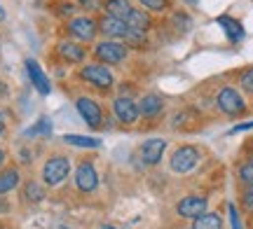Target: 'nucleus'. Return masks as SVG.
<instances>
[{
    "mask_svg": "<svg viewBox=\"0 0 253 229\" xmlns=\"http://www.w3.org/2000/svg\"><path fill=\"white\" fill-rule=\"evenodd\" d=\"M199 147L195 145H178L173 150L171 159H169V168H171V173L176 175H188L195 171V166L199 164Z\"/></svg>",
    "mask_w": 253,
    "mask_h": 229,
    "instance_id": "obj_1",
    "label": "nucleus"
},
{
    "mask_svg": "<svg viewBox=\"0 0 253 229\" xmlns=\"http://www.w3.org/2000/svg\"><path fill=\"white\" fill-rule=\"evenodd\" d=\"M216 105L218 110L227 115V117H242L246 115V101L244 96L237 92L235 87H223L216 94Z\"/></svg>",
    "mask_w": 253,
    "mask_h": 229,
    "instance_id": "obj_2",
    "label": "nucleus"
},
{
    "mask_svg": "<svg viewBox=\"0 0 253 229\" xmlns=\"http://www.w3.org/2000/svg\"><path fill=\"white\" fill-rule=\"evenodd\" d=\"M80 77L87 84L101 89V92H108V89H113V84H115V75L110 73V68L108 65H103V64L84 65V68L80 70Z\"/></svg>",
    "mask_w": 253,
    "mask_h": 229,
    "instance_id": "obj_3",
    "label": "nucleus"
},
{
    "mask_svg": "<svg viewBox=\"0 0 253 229\" xmlns=\"http://www.w3.org/2000/svg\"><path fill=\"white\" fill-rule=\"evenodd\" d=\"M71 173V162L66 159V157H52V159H47L45 166H42V180L45 185L49 187H56V185H61L66 178Z\"/></svg>",
    "mask_w": 253,
    "mask_h": 229,
    "instance_id": "obj_4",
    "label": "nucleus"
},
{
    "mask_svg": "<svg viewBox=\"0 0 253 229\" xmlns=\"http://www.w3.org/2000/svg\"><path fill=\"white\" fill-rule=\"evenodd\" d=\"M126 54H129L126 45H122V42H113V40L99 42L96 49H94V56H96V59H99V64H103V65L122 64V61L126 59Z\"/></svg>",
    "mask_w": 253,
    "mask_h": 229,
    "instance_id": "obj_5",
    "label": "nucleus"
},
{
    "mask_svg": "<svg viewBox=\"0 0 253 229\" xmlns=\"http://www.w3.org/2000/svg\"><path fill=\"white\" fill-rule=\"evenodd\" d=\"M113 115L118 119L120 124H125V127H131L136 124L138 119H141V112H138V103L134 98H129V96H120L113 101Z\"/></svg>",
    "mask_w": 253,
    "mask_h": 229,
    "instance_id": "obj_6",
    "label": "nucleus"
},
{
    "mask_svg": "<svg viewBox=\"0 0 253 229\" xmlns=\"http://www.w3.org/2000/svg\"><path fill=\"white\" fill-rule=\"evenodd\" d=\"M75 108L80 112V117L84 119V124L89 129H101L103 127V110H101V105L96 101H91L87 96H80L78 101H75Z\"/></svg>",
    "mask_w": 253,
    "mask_h": 229,
    "instance_id": "obj_7",
    "label": "nucleus"
},
{
    "mask_svg": "<svg viewBox=\"0 0 253 229\" xmlns=\"http://www.w3.org/2000/svg\"><path fill=\"white\" fill-rule=\"evenodd\" d=\"M68 33H71L75 40H82V42H91L96 33H99V21H94L91 17H75L68 21Z\"/></svg>",
    "mask_w": 253,
    "mask_h": 229,
    "instance_id": "obj_8",
    "label": "nucleus"
},
{
    "mask_svg": "<svg viewBox=\"0 0 253 229\" xmlns=\"http://www.w3.org/2000/svg\"><path fill=\"white\" fill-rule=\"evenodd\" d=\"M209 208L207 196H199V194H190V196H183L181 201L176 203V213L181 218H188V220H195L199 215H204Z\"/></svg>",
    "mask_w": 253,
    "mask_h": 229,
    "instance_id": "obj_9",
    "label": "nucleus"
},
{
    "mask_svg": "<svg viewBox=\"0 0 253 229\" xmlns=\"http://www.w3.org/2000/svg\"><path fill=\"white\" fill-rule=\"evenodd\" d=\"M75 185L84 194L94 192L99 187V173H96V168H94L91 162H80L78 164V168H75Z\"/></svg>",
    "mask_w": 253,
    "mask_h": 229,
    "instance_id": "obj_10",
    "label": "nucleus"
},
{
    "mask_svg": "<svg viewBox=\"0 0 253 229\" xmlns=\"http://www.w3.org/2000/svg\"><path fill=\"white\" fill-rule=\"evenodd\" d=\"M164 152H167V140L164 138H148L141 150H138V157L145 166H157L162 162Z\"/></svg>",
    "mask_w": 253,
    "mask_h": 229,
    "instance_id": "obj_11",
    "label": "nucleus"
},
{
    "mask_svg": "<svg viewBox=\"0 0 253 229\" xmlns=\"http://www.w3.org/2000/svg\"><path fill=\"white\" fill-rule=\"evenodd\" d=\"M26 70H28V77H31V84L36 87V92L40 96H49V92H52L49 77L45 75V70L40 68V64L36 59H26Z\"/></svg>",
    "mask_w": 253,
    "mask_h": 229,
    "instance_id": "obj_12",
    "label": "nucleus"
},
{
    "mask_svg": "<svg viewBox=\"0 0 253 229\" xmlns=\"http://www.w3.org/2000/svg\"><path fill=\"white\" fill-rule=\"evenodd\" d=\"M138 112L143 119H157L164 112V98L160 94H145L138 103Z\"/></svg>",
    "mask_w": 253,
    "mask_h": 229,
    "instance_id": "obj_13",
    "label": "nucleus"
},
{
    "mask_svg": "<svg viewBox=\"0 0 253 229\" xmlns=\"http://www.w3.org/2000/svg\"><path fill=\"white\" fill-rule=\"evenodd\" d=\"M56 52H59V56H61L63 61H68V64H80V61L87 59L84 47L78 45V42H73V40H63V42H59Z\"/></svg>",
    "mask_w": 253,
    "mask_h": 229,
    "instance_id": "obj_14",
    "label": "nucleus"
},
{
    "mask_svg": "<svg viewBox=\"0 0 253 229\" xmlns=\"http://www.w3.org/2000/svg\"><path fill=\"white\" fill-rule=\"evenodd\" d=\"M125 24H126V28H131V31L148 33V31H150V26H153V19H150V14H148L143 7H131L129 17L125 19Z\"/></svg>",
    "mask_w": 253,
    "mask_h": 229,
    "instance_id": "obj_15",
    "label": "nucleus"
},
{
    "mask_svg": "<svg viewBox=\"0 0 253 229\" xmlns=\"http://www.w3.org/2000/svg\"><path fill=\"white\" fill-rule=\"evenodd\" d=\"M216 21H218V26L225 31V35L230 42H242V40H244V26H242L237 19L223 14V17H218Z\"/></svg>",
    "mask_w": 253,
    "mask_h": 229,
    "instance_id": "obj_16",
    "label": "nucleus"
},
{
    "mask_svg": "<svg viewBox=\"0 0 253 229\" xmlns=\"http://www.w3.org/2000/svg\"><path fill=\"white\" fill-rule=\"evenodd\" d=\"M99 31L108 37H125V33L129 28H126V24L122 19H115V17H108V14H106L103 19H99Z\"/></svg>",
    "mask_w": 253,
    "mask_h": 229,
    "instance_id": "obj_17",
    "label": "nucleus"
},
{
    "mask_svg": "<svg viewBox=\"0 0 253 229\" xmlns=\"http://www.w3.org/2000/svg\"><path fill=\"white\" fill-rule=\"evenodd\" d=\"M103 9L108 17H115V19H122L125 21L131 12V2L129 0H103Z\"/></svg>",
    "mask_w": 253,
    "mask_h": 229,
    "instance_id": "obj_18",
    "label": "nucleus"
},
{
    "mask_svg": "<svg viewBox=\"0 0 253 229\" xmlns=\"http://www.w3.org/2000/svg\"><path fill=\"white\" fill-rule=\"evenodd\" d=\"M192 229H223V218L218 213H204L192 220Z\"/></svg>",
    "mask_w": 253,
    "mask_h": 229,
    "instance_id": "obj_19",
    "label": "nucleus"
},
{
    "mask_svg": "<svg viewBox=\"0 0 253 229\" xmlns=\"http://www.w3.org/2000/svg\"><path fill=\"white\" fill-rule=\"evenodd\" d=\"M17 185H19L17 168H5V171H0V196L12 192V190H17Z\"/></svg>",
    "mask_w": 253,
    "mask_h": 229,
    "instance_id": "obj_20",
    "label": "nucleus"
},
{
    "mask_svg": "<svg viewBox=\"0 0 253 229\" xmlns=\"http://www.w3.org/2000/svg\"><path fill=\"white\" fill-rule=\"evenodd\" d=\"M63 143H68V145H73V147H87V150H96V147H101L99 138L78 136V133H68V136H63Z\"/></svg>",
    "mask_w": 253,
    "mask_h": 229,
    "instance_id": "obj_21",
    "label": "nucleus"
},
{
    "mask_svg": "<svg viewBox=\"0 0 253 229\" xmlns=\"http://www.w3.org/2000/svg\"><path fill=\"white\" fill-rule=\"evenodd\" d=\"M122 40H125L126 49H129V47H134V49H143V47L148 45V35H145V33H141V31H131V28L125 33V37H122Z\"/></svg>",
    "mask_w": 253,
    "mask_h": 229,
    "instance_id": "obj_22",
    "label": "nucleus"
},
{
    "mask_svg": "<svg viewBox=\"0 0 253 229\" xmlns=\"http://www.w3.org/2000/svg\"><path fill=\"white\" fill-rule=\"evenodd\" d=\"M24 133H26L28 138H36V136H49V133H52V122H49L47 117H40V119L36 122V124H33V127H28L26 131H24Z\"/></svg>",
    "mask_w": 253,
    "mask_h": 229,
    "instance_id": "obj_23",
    "label": "nucleus"
},
{
    "mask_svg": "<svg viewBox=\"0 0 253 229\" xmlns=\"http://www.w3.org/2000/svg\"><path fill=\"white\" fill-rule=\"evenodd\" d=\"M138 2H141V7L145 12H164L171 5V0H138Z\"/></svg>",
    "mask_w": 253,
    "mask_h": 229,
    "instance_id": "obj_24",
    "label": "nucleus"
},
{
    "mask_svg": "<svg viewBox=\"0 0 253 229\" xmlns=\"http://www.w3.org/2000/svg\"><path fill=\"white\" fill-rule=\"evenodd\" d=\"M239 178H242V183L253 187V159H249V162H244L239 166Z\"/></svg>",
    "mask_w": 253,
    "mask_h": 229,
    "instance_id": "obj_25",
    "label": "nucleus"
},
{
    "mask_svg": "<svg viewBox=\"0 0 253 229\" xmlns=\"http://www.w3.org/2000/svg\"><path fill=\"white\" fill-rule=\"evenodd\" d=\"M239 84H242V89H244L246 94H251V96H253V68H249V70H244V73H242Z\"/></svg>",
    "mask_w": 253,
    "mask_h": 229,
    "instance_id": "obj_26",
    "label": "nucleus"
},
{
    "mask_svg": "<svg viewBox=\"0 0 253 229\" xmlns=\"http://www.w3.org/2000/svg\"><path fill=\"white\" fill-rule=\"evenodd\" d=\"M26 196L31 199V201H40V199L45 196V192L40 190V185L38 183H28L26 185Z\"/></svg>",
    "mask_w": 253,
    "mask_h": 229,
    "instance_id": "obj_27",
    "label": "nucleus"
},
{
    "mask_svg": "<svg viewBox=\"0 0 253 229\" xmlns=\"http://www.w3.org/2000/svg\"><path fill=\"white\" fill-rule=\"evenodd\" d=\"M80 2L82 9H87V12H99L103 9V0H78Z\"/></svg>",
    "mask_w": 253,
    "mask_h": 229,
    "instance_id": "obj_28",
    "label": "nucleus"
},
{
    "mask_svg": "<svg viewBox=\"0 0 253 229\" xmlns=\"http://www.w3.org/2000/svg\"><path fill=\"white\" fill-rule=\"evenodd\" d=\"M230 222H232V229H242V220H239V213H237V206L230 203Z\"/></svg>",
    "mask_w": 253,
    "mask_h": 229,
    "instance_id": "obj_29",
    "label": "nucleus"
},
{
    "mask_svg": "<svg viewBox=\"0 0 253 229\" xmlns=\"http://www.w3.org/2000/svg\"><path fill=\"white\" fill-rule=\"evenodd\" d=\"M242 201H244V208L246 211H253V187H249L242 196Z\"/></svg>",
    "mask_w": 253,
    "mask_h": 229,
    "instance_id": "obj_30",
    "label": "nucleus"
},
{
    "mask_svg": "<svg viewBox=\"0 0 253 229\" xmlns=\"http://www.w3.org/2000/svg\"><path fill=\"white\" fill-rule=\"evenodd\" d=\"M251 129H253V122H242V124L230 129V133H242V131H251Z\"/></svg>",
    "mask_w": 253,
    "mask_h": 229,
    "instance_id": "obj_31",
    "label": "nucleus"
},
{
    "mask_svg": "<svg viewBox=\"0 0 253 229\" xmlns=\"http://www.w3.org/2000/svg\"><path fill=\"white\" fill-rule=\"evenodd\" d=\"M5 129H7V124H5V117H2V112H0V138L5 136Z\"/></svg>",
    "mask_w": 253,
    "mask_h": 229,
    "instance_id": "obj_32",
    "label": "nucleus"
},
{
    "mask_svg": "<svg viewBox=\"0 0 253 229\" xmlns=\"http://www.w3.org/2000/svg\"><path fill=\"white\" fill-rule=\"evenodd\" d=\"M5 164V150H2V147H0V166Z\"/></svg>",
    "mask_w": 253,
    "mask_h": 229,
    "instance_id": "obj_33",
    "label": "nucleus"
},
{
    "mask_svg": "<svg viewBox=\"0 0 253 229\" xmlns=\"http://www.w3.org/2000/svg\"><path fill=\"white\" fill-rule=\"evenodd\" d=\"M0 21H5V9L0 7Z\"/></svg>",
    "mask_w": 253,
    "mask_h": 229,
    "instance_id": "obj_34",
    "label": "nucleus"
},
{
    "mask_svg": "<svg viewBox=\"0 0 253 229\" xmlns=\"http://www.w3.org/2000/svg\"><path fill=\"white\" fill-rule=\"evenodd\" d=\"M0 92H2V84H0Z\"/></svg>",
    "mask_w": 253,
    "mask_h": 229,
    "instance_id": "obj_35",
    "label": "nucleus"
}]
</instances>
